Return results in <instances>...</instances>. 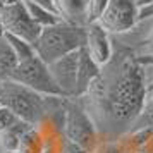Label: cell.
<instances>
[{"mask_svg": "<svg viewBox=\"0 0 153 153\" xmlns=\"http://www.w3.org/2000/svg\"><path fill=\"white\" fill-rule=\"evenodd\" d=\"M100 138L117 141L129 132L146 98L143 67L136 57L114 52L110 62L81 97H76Z\"/></svg>", "mask_w": 153, "mask_h": 153, "instance_id": "obj_1", "label": "cell"}, {"mask_svg": "<svg viewBox=\"0 0 153 153\" xmlns=\"http://www.w3.org/2000/svg\"><path fill=\"white\" fill-rule=\"evenodd\" d=\"M84 28L72 26L62 21H57L52 26L42 28L36 42L33 43L36 57H40L48 65L67 53L81 50L84 47V36H86Z\"/></svg>", "mask_w": 153, "mask_h": 153, "instance_id": "obj_2", "label": "cell"}, {"mask_svg": "<svg viewBox=\"0 0 153 153\" xmlns=\"http://www.w3.org/2000/svg\"><path fill=\"white\" fill-rule=\"evenodd\" d=\"M0 105L10 108L21 120L31 126H38L45 119V95H40L12 79L2 81Z\"/></svg>", "mask_w": 153, "mask_h": 153, "instance_id": "obj_3", "label": "cell"}, {"mask_svg": "<svg viewBox=\"0 0 153 153\" xmlns=\"http://www.w3.org/2000/svg\"><path fill=\"white\" fill-rule=\"evenodd\" d=\"M64 138L81 145L88 152L93 150L95 145L100 141V134H98L93 120L81 107L76 97L67 98L65 120H64Z\"/></svg>", "mask_w": 153, "mask_h": 153, "instance_id": "obj_4", "label": "cell"}, {"mask_svg": "<svg viewBox=\"0 0 153 153\" xmlns=\"http://www.w3.org/2000/svg\"><path fill=\"white\" fill-rule=\"evenodd\" d=\"M10 79L28 86L29 90L36 91L40 95H45V97H53V95L64 97L60 90H59L57 83L53 81L52 74H50L48 65L36 55L24 59V60L17 64V67H16Z\"/></svg>", "mask_w": 153, "mask_h": 153, "instance_id": "obj_5", "label": "cell"}, {"mask_svg": "<svg viewBox=\"0 0 153 153\" xmlns=\"http://www.w3.org/2000/svg\"><path fill=\"white\" fill-rule=\"evenodd\" d=\"M114 52H126L136 59L153 55V16L139 19L124 33L112 35Z\"/></svg>", "mask_w": 153, "mask_h": 153, "instance_id": "obj_6", "label": "cell"}, {"mask_svg": "<svg viewBox=\"0 0 153 153\" xmlns=\"http://www.w3.org/2000/svg\"><path fill=\"white\" fill-rule=\"evenodd\" d=\"M0 19L5 29V35H12L22 38L29 43H35L42 28L33 22L29 17L26 5L22 0H16L12 4L0 5Z\"/></svg>", "mask_w": 153, "mask_h": 153, "instance_id": "obj_7", "label": "cell"}, {"mask_svg": "<svg viewBox=\"0 0 153 153\" xmlns=\"http://www.w3.org/2000/svg\"><path fill=\"white\" fill-rule=\"evenodd\" d=\"M138 4L136 0H108L98 24L110 35L124 33L138 22Z\"/></svg>", "mask_w": 153, "mask_h": 153, "instance_id": "obj_8", "label": "cell"}, {"mask_svg": "<svg viewBox=\"0 0 153 153\" xmlns=\"http://www.w3.org/2000/svg\"><path fill=\"white\" fill-rule=\"evenodd\" d=\"M86 36H84V52L90 55L93 62L103 67L110 62L114 55V47H112V35L103 29L98 22H90L86 26Z\"/></svg>", "mask_w": 153, "mask_h": 153, "instance_id": "obj_9", "label": "cell"}, {"mask_svg": "<svg viewBox=\"0 0 153 153\" xmlns=\"http://www.w3.org/2000/svg\"><path fill=\"white\" fill-rule=\"evenodd\" d=\"M77 65H79V50L67 53L48 64L50 74L57 83L64 97H76L77 88Z\"/></svg>", "mask_w": 153, "mask_h": 153, "instance_id": "obj_10", "label": "cell"}, {"mask_svg": "<svg viewBox=\"0 0 153 153\" xmlns=\"http://www.w3.org/2000/svg\"><path fill=\"white\" fill-rule=\"evenodd\" d=\"M55 14L59 21L72 26H88V0H55Z\"/></svg>", "mask_w": 153, "mask_h": 153, "instance_id": "obj_11", "label": "cell"}, {"mask_svg": "<svg viewBox=\"0 0 153 153\" xmlns=\"http://www.w3.org/2000/svg\"><path fill=\"white\" fill-rule=\"evenodd\" d=\"M100 65L93 62L90 55L84 52V48L79 50V65H77V88H76V97H81L84 91L90 88V84L97 79L100 74Z\"/></svg>", "mask_w": 153, "mask_h": 153, "instance_id": "obj_12", "label": "cell"}, {"mask_svg": "<svg viewBox=\"0 0 153 153\" xmlns=\"http://www.w3.org/2000/svg\"><path fill=\"white\" fill-rule=\"evenodd\" d=\"M31 127H33V126L28 124V122L17 120L14 126H10L5 131L0 132V145L4 148V152H17L22 136H24Z\"/></svg>", "mask_w": 153, "mask_h": 153, "instance_id": "obj_13", "label": "cell"}, {"mask_svg": "<svg viewBox=\"0 0 153 153\" xmlns=\"http://www.w3.org/2000/svg\"><path fill=\"white\" fill-rule=\"evenodd\" d=\"M17 64H19V60H17L14 50L10 48V45L5 40V35H4V38H0V79L2 81L10 79Z\"/></svg>", "mask_w": 153, "mask_h": 153, "instance_id": "obj_14", "label": "cell"}, {"mask_svg": "<svg viewBox=\"0 0 153 153\" xmlns=\"http://www.w3.org/2000/svg\"><path fill=\"white\" fill-rule=\"evenodd\" d=\"M43 150H45V138L40 132V129L33 126L22 136L19 148H17V153H43Z\"/></svg>", "mask_w": 153, "mask_h": 153, "instance_id": "obj_15", "label": "cell"}, {"mask_svg": "<svg viewBox=\"0 0 153 153\" xmlns=\"http://www.w3.org/2000/svg\"><path fill=\"white\" fill-rule=\"evenodd\" d=\"M132 131H153V93H146L143 108L129 129V132Z\"/></svg>", "mask_w": 153, "mask_h": 153, "instance_id": "obj_16", "label": "cell"}, {"mask_svg": "<svg viewBox=\"0 0 153 153\" xmlns=\"http://www.w3.org/2000/svg\"><path fill=\"white\" fill-rule=\"evenodd\" d=\"M24 2V0H22ZM24 5H26V10H28L29 17L33 19L35 24H38L40 28H47V26H52V24H55L59 21V17H57L55 12H52L48 9H43L40 5H36V4H31V2H24Z\"/></svg>", "mask_w": 153, "mask_h": 153, "instance_id": "obj_17", "label": "cell"}, {"mask_svg": "<svg viewBox=\"0 0 153 153\" xmlns=\"http://www.w3.org/2000/svg\"><path fill=\"white\" fill-rule=\"evenodd\" d=\"M5 40L9 42L10 48L14 50V53H16V57H17L19 62L24 60V59H29V57L36 55L35 48H33V43L26 42V40H22V38H17V36H12V35H5Z\"/></svg>", "mask_w": 153, "mask_h": 153, "instance_id": "obj_18", "label": "cell"}, {"mask_svg": "<svg viewBox=\"0 0 153 153\" xmlns=\"http://www.w3.org/2000/svg\"><path fill=\"white\" fill-rule=\"evenodd\" d=\"M108 0H88V17L90 22H97L100 16L103 14Z\"/></svg>", "mask_w": 153, "mask_h": 153, "instance_id": "obj_19", "label": "cell"}, {"mask_svg": "<svg viewBox=\"0 0 153 153\" xmlns=\"http://www.w3.org/2000/svg\"><path fill=\"white\" fill-rule=\"evenodd\" d=\"M88 153H120L119 141H112V139L100 138V141L95 145V148L90 150Z\"/></svg>", "mask_w": 153, "mask_h": 153, "instance_id": "obj_20", "label": "cell"}, {"mask_svg": "<svg viewBox=\"0 0 153 153\" xmlns=\"http://www.w3.org/2000/svg\"><path fill=\"white\" fill-rule=\"evenodd\" d=\"M17 120H21V119L17 117L10 108L4 107V105H0V132L5 131V129L10 127V126H14Z\"/></svg>", "mask_w": 153, "mask_h": 153, "instance_id": "obj_21", "label": "cell"}, {"mask_svg": "<svg viewBox=\"0 0 153 153\" xmlns=\"http://www.w3.org/2000/svg\"><path fill=\"white\" fill-rule=\"evenodd\" d=\"M60 153H88V150H84L81 145H77V143L71 141V139L62 138V141H60Z\"/></svg>", "mask_w": 153, "mask_h": 153, "instance_id": "obj_22", "label": "cell"}, {"mask_svg": "<svg viewBox=\"0 0 153 153\" xmlns=\"http://www.w3.org/2000/svg\"><path fill=\"white\" fill-rule=\"evenodd\" d=\"M146 93H153V64H141Z\"/></svg>", "mask_w": 153, "mask_h": 153, "instance_id": "obj_23", "label": "cell"}, {"mask_svg": "<svg viewBox=\"0 0 153 153\" xmlns=\"http://www.w3.org/2000/svg\"><path fill=\"white\" fill-rule=\"evenodd\" d=\"M24 2H31V4H36L43 9H48L52 12H55V0H24Z\"/></svg>", "mask_w": 153, "mask_h": 153, "instance_id": "obj_24", "label": "cell"}, {"mask_svg": "<svg viewBox=\"0 0 153 153\" xmlns=\"http://www.w3.org/2000/svg\"><path fill=\"white\" fill-rule=\"evenodd\" d=\"M141 153H153V131H152V134L148 136V139H146V143H145V146H143V152Z\"/></svg>", "mask_w": 153, "mask_h": 153, "instance_id": "obj_25", "label": "cell"}, {"mask_svg": "<svg viewBox=\"0 0 153 153\" xmlns=\"http://www.w3.org/2000/svg\"><path fill=\"white\" fill-rule=\"evenodd\" d=\"M139 64H153V55L152 57H143V59H138Z\"/></svg>", "mask_w": 153, "mask_h": 153, "instance_id": "obj_26", "label": "cell"}, {"mask_svg": "<svg viewBox=\"0 0 153 153\" xmlns=\"http://www.w3.org/2000/svg\"><path fill=\"white\" fill-rule=\"evenodd\" d=\"M5 35V29H4V24H2V19H0V38H4Z\"/></svg>", "mask_w": 153, "mask_h": 153, "instance_id": "obj_27", "label": "cell"}, {"mask_svg": "<svg viewBox=\"0 0 153 153\" xmlns=\"http://www.w3.org/2000/svg\"><path fill=\"white\" fill-rule=\"evenodd\" d=\"M2 153H17V152H2Z\"/></svg>", "mask_w": 153, "mask_h": 153, "instance_id": "obj_28", "label": "cell"}, {"mask_svg": "<svg viewBox=\"0 0 153 153\" xmlns=\"http://www.w3.org/2000/svg\"><path fill=\"white\" fill-rule=\"evenodd\" d=\"M2 152H4V148H2V145H0V153H2Z\"/></svg>", "mask_w": 153, "mask_h": 153, "instance_id": "obj_29", "label": "cell"}, {"mask_svg": "<svg viewBox=\"0 0 153 153\" xmlns=\"http://www.w3.org/2000/svg\"><path fill=\"white\" fill-rule=\"evenodd\" d=\"M0 90H2V79H0Z\"/></svg>", "mask_w": 153, "mask_h": 153, "instance_id": "obj_30", "label": "cell"}]
</instances>
